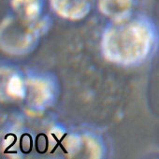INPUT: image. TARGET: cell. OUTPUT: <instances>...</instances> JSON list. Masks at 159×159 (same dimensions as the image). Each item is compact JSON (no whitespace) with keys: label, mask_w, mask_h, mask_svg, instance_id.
Instances as JSON below:
<instances>
[{"label":"cell","mask_w":159,"mask_h":159,"mask_svg":"<svg viewBox=\"0 0 159 159\" xmlns=\"http://www.w3.org/2000/svg\"><path fill=\"white\" fill-rule=\"evenodd\" d=\"M104 58L116 66L133 68L150 61L159 49V28L145 15L111 21L101 36Z\"/></svg>","instance_id":"obj_1"},{"label":"cell","mask_w":159,"mask_h":159,"mask_svg":"<svg viewBox=\"0 0 159 159\" xmlns=\"http://www.w3.org/2000/svg\"><path fill=\"white\" fill-rule=\"evenodd\" d=\"M52 27V20L44 16L37 22H26L17 16L6 17L0 27V46L11 56H25L39 46Z\"/></svg>","instance_id":"obj_2"},{"label":"cell","mask_w":159,"mask_h":159,"mask_svg":"<svg viewBox=\"0 0 159 159\" xmlns=\"http://www.w3.org/2000/svg\"><path fill=\"white\" fill-rule=\"evenodd\" d=\"M26 75L25 103L30 111L42 113L54 107L61 96V84L52 71L30 68Z\"/></svg>","instance_id":"obj_3"},{"label":"cell","mask_w":159,"mask_h":159,"mask_svg":"<svg viewBox=\"0 0 159 159\" xmlns=\"http://www.w3.org/2000/svg\"><path fill=\"white\" fill-rule=\"evenodd\" d=\"M0 68V96L2 101L16 102L25 100L26 96L25 73L16 65L7 61H2Z\"/></svg>","instance_id":"obj_4"},{"label":"cell","mask_w":159,"mask_h":159,"mask_svg":"<svg viewBox=\"0 0 159 159\" xmlns=\"http://www.w3.org/2000/svg\"><path fill=\"white\" fill-rule=\"evenodd\" d=\"M50 4L55 14L69 21L83 20L91 11V0H50Z\"/></svg>","instance_id":"obj_5"},{"label":"cell","mask_w":159,"mask_h":159,"mask_svg":"<svg viewBox=\"0 0 159 159\" xmlns=\"http://www.w3.org/2000/svg\"><path fill=\"white\" fill-rule=\"evenodd\" d=\"M135 0H98L100 12L111 21H122L133 14Z\"/></svg>","instance_id":"obj_6"},{"label":"cell","mask_w":159,"mask_h":159,"mask_svg":"<svg viewBox=\"0 0 159 159\" xmlns=\"http://www.w3.org/2000/svg\"><path fill=\"white\" fill-rule=\"evenodd\" d=\"M13 14L26 22H37L44 17V0H11Z\"/></svg>","instance_id":"obj_7"},{"label":"cell","mask_w":159,"mask_h":159,"mask_svg":"<svg viewBox=\"0 0 159 159\" xmlns=\"http://www.w3.org/2000/svg\"><path fill=\"white\" fill-rule=\"evenodd\" d=\"M83 142L85 146L89 156L92 158H104L107 153V147L104 140L100 136L92 133L86 132L82 135Z\"/></svg>","instance_id":"obj_8"}]
</instances>
